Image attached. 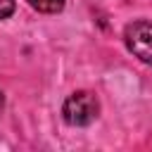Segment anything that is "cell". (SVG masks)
<instances>
[{
	"label": "cell",
	"instance_id": "6da1fadb",
	"mask_svg": "<svg viewBox=\"0 0 152 152\" xmlns=\"http://www.w3.org/2000/svg\"><path fill=\"white\" fill-rule=\"evenodd\" d=\"M97 112H100V102L88 90H78L69 95L62 104V116L69 126H88L95 121Z\"/></svg>",
	"mask_w": 152,
	"mask_h": 152
},
{
	"label": "cell",
	"instance_id": "7a4b0ae2",
	"mask_svg": "<svg viewBox=\"0 0 152 152\" xmlns=\"http://www.w3.org/2000/svg\"><path fill=\"white\" fill-rule=\"evenodd\" d=\"M124 40H126L128 52H133V57L152 66V21L140 19V21L128 24L124 31Z\"/></svg>",
	"mask_w": 152,
	"mask_h": 152
},
{
	"label": "cell",
	"instance_id": "3957f363",
	"mask_svg": "<svg viewBox=\"0 0 152 152\" xmlns=\"http://www.w3.org/2000/svg\"><path fill=\"white\" fill-rule=\"evenodd\" d=\"M28 5L38 12H45V14H55V12H62L64 7V0H28Z\"/></svg>",
	"mask_w": 152,
	"mask_h": 152
},
{
	"label": "cell",
	"instance_id": "277c9868",
	"mask_svg": "<svg viewBox=\"0 0 152 152\" xmlns=\"http://www.w3.org/2000/svg\"><path fill=\"white\" fill-rule=\"evenodd\" d=\"M14 7H17L14 0H0V19L12 17V14H14Z\"/></svg>",
	"mask_w": 152,
	"mask_h": 152
},
{
	"label": "cell",
	"instance_id": "5b68a950",
	"mask_svg": "<svg viewBox=\"0 0 152 152\" xmlns=\"http://www.w3.org/2000/svg\"><path fill=\"white\" fill-rule=\"evenodd\" d=\"M0 112H2V90H0Z\"/></svg>",
	"mask_w": 152,
	"mask_h": 152
}]
</instances>
